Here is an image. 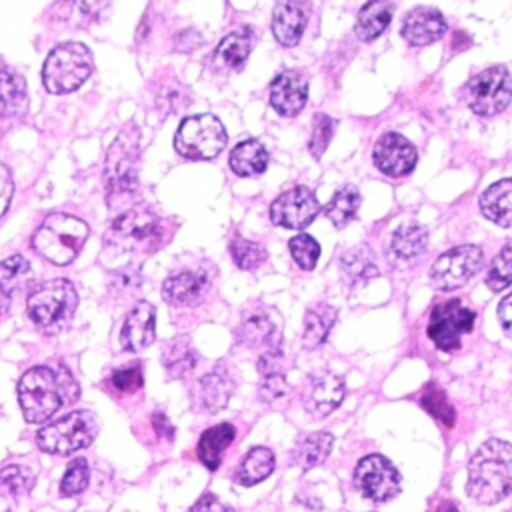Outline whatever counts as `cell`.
Wrapping results in <instances>:
<instances>
[{"mask_svg": "<svg viewBox=\"0 0 512 512\" xmlns=\"http://www.w3.org/2000/svg\"><path fill=\"white\" fill-rule=\"evenodd\" d=\"M88 478H90V470H88V462L84 458H76L68 464L62 482H60V492L64 496H74L78 492H82L88 486Z\"/></svg>", "mask_w": 512, "mask_h": 512, "instance_id": "41", "label": "cell"}, {"mask_svg": "<svg viewBox=\"0 0 512 512\" xmlns=\"http://www.w3.org/2000/svg\"><path fill=\"white\" fill-rule=\"evenodd\" d=\"M288 390V384H286V378L282 372H276V374H266L262 376V382H260V388H258V394L264 402H274L278 398H282Z\"/></svg>", "mask_w": 512, "mask_h": 512, "instance_id": "47", "label": "cell"}, {"mask_svg": "<svg viewBox=\"0 0 512 512\" xmlns=\"http://www.w3.org/2000/svg\"><path fill=\"white\" fill-rule=\"evenodd\" d=\"M422 406L428 410V414H432L434 418L442 420L446 426L454 424V408L446 400L444 392L438 390L434 384H430L426 388V392L422 394Z\"/></svg>", "mask_w": 512, "mask_h": 512, "instance_id": "42", "label": "cell"}, {"mask_svg": "<svg viewBox=\"0 0 512 512\" xmlns=\"http://www.w3.org/2000/svg\"><path fill=\"white\" fill-rule=\"evenodd\" d=\"M306 26V12L300 4L280 2L272 12V32L282 46H296Z\"/></svg>", "mask_w": 512, "mask_h": 512, "instance_id": "21", "label": "cell"}, {"mask_svg": "<svg viewBox=\"0 0 512 512\" xmlns=\"http://www.w3.org/2000/svg\"><path fill=\"white\" fill-rule=\"evenodd\" d=\"M92 52L80 42L58 44L44 60L42 82L52 94H66L80 88L92 74Z\"/></svg>", "mask_w": 512, "mask_h": 512, "instance_id": "6", "label": "cell"}, {"mask_svg": "<svg viewBox=\"0 0 512 512\" xmlns=\"http://www.w3.org/2000/svg\"><path fill=\"white\" fill-rule=\"evenodd\" d=\"M394 12V4L392 2H368L360 8L356 24H354V32L360 40L370 42L376 36H380L384 32V28L390 24Z\"/></svg>", "mask_w": 512, "mask_h": 512, "instance_id": "30", "label": "cell"}, {"mask_svg": "<svg viewBox=\"0 0 512 512\" xmlns=\"http://www.w3.org/2000/svg\"><path fill=\"white\" fill-rule=\"evenodd\" d=\"M88 238V226L84 220L54 212L48 214L32 236V248L50 260L52 264H70L82 250Z\"/></svg>", "mask_w": 512, "mask_h": 512, "instance_id": "4", "label": "cell"}, {"mask_svg": "<svg viewBox=\"0 0 512 512\" xmlns=\"http://www.w3.org/2000/svg\"><path fill=\"white\" fill-rule=\"evenodd\" d=\"M272 332H274V328H272L270 320H266L262 316H252L238 328V340L242 344L256 346V344H264L272 336Z\"/></svg>", "mask_w": 512, "mask_h": 512, "instance_id": "44", "label": "cell"}, {"mask_svg": "<svg viewBox=\"0 0 512 512\" xmlns=\"http://www.w3.org/2000/svg\"><path fill=\"white\" fill-rule=\"evenodd\" d=\"M198 362L196 350L188 338H174L162 350V364L170 378H184Z\"/></svg>", "mask_w": 512, "mask_h": 512, "instance_id": "34", "label": "cell"}, {"mask_svg": "<svg viewBox=\"0 0 512 512\" xmlns=\"http://www.w3.org/2000/svg\"><path fill=\"white\" fill-rule=\"evenodd\" d=\"M308 98V80L298 70L278 74L270 84V104L282 116L298 114Z\"/></svg>", "mask_w": 512, "mask_h": 512, "instance_id": "16", "label": "cell"}, {"mask_svg": "<svg viewBox=\"0 0 512 512\" xmlns=\"http://www.w3.org/2000/svg\"><path fill=\"white\" fill-rule=\"evenodd\" d=\"M466 492L478 504H496L512 492V444L490 438L470 458Z\"/></svg>", "mask_w": 512, "mask_h": 512, "instance_id": "3", "label": "cell"}, {"mask_svg": "<svg viewBox=\"0 0 512 512\" xmlns=\"http://www.w3.org/2000/svg\"><path fill=\"white\" fill-rule=\"evenodd\" d=\"M76 306L78 292L74 284L64 278L44 282L28 296V316L46 330L64 326L74 316Z\"/></svg>", "mask_w": 512, "mask_h": 512, "instance_id": "7", "label": "cell"}, {"mask_svg": "<svg viewBox=\"0 0 512 512\" xmlns=\"http://www.w3.org/2000/svg\"><path fill=\"white\" fill-rule=\"evenodd\" d=\"M226 144V130L212 114L188 116L180 122L174 148L180 156L192 160H210L222 152Z\"/></svg>", "mask_w": 512, "mask_h": 512, "instance_id": "9", "label": "cell"}, {"mask_svg": "<svg viewBox=\"0 0 512 512\" xmlns=\"http://www.w3.org/2000/svg\"><path fill=\"white\" fill-rule=\"evenodd\" d=\"M154 336H156V308L150 302L140 300L128 312L126 322L122 326V332H120L122 348L130 352H140L154 342Z\"/></svg>", "mask_w": 512, "mask_h": 512, "instance_id": "17", "label": "cell"}, {"mask_svg": "<svg viewBox=\"0 0 512 512\" xmlns=\"http://www.w3.org/2000/svg\"><path fill=\"white\" fill-rule=\"evenodd\" d=\"M80 390L72 374L60 366H34L18 382V400L28 422L40 424L54 416L62 406L72 404Z\"/></svg>", "mask_w": 512, "mask_h": 512, "instance_id": "1", "label": "cell"}, {"mask_svg": "<svg viewBox=\"0 0 512 512\" xmlns=\"http://www.w3.org/2000/svg\"><path fill=\"white\" fill-rule=\"evenodd\" d=\"M498 318L502 324V330L506 332V336L512 338V294L504 296V300L498 306Z\"/></svg>", "mask_w": 512, "mask_h": 512, "instance_id": "50", "label": "cell"}, {"mask_svg": "<svg viewBox=\"0 0 512 512\" xmlns=\"http://www.w3.org/2000/svg\"><path fill=\"white\" fill-rule=\"evenodd\" d=\"M228 164L236 176H258L268 166V152L258 140H242L232 148Z\"/></svg>", "mask_w": 512, "mask_h": 512, "instance_id": "27", "label": "cell"}, {"mask_svg": "<svg viewBox=\"0 0 512 512\" xmlns=\"http://www.w3.org/2000/svg\"><path fill=\"white\" fill-rule=\"evenodd\" d=\"M144 384V374H142V368L138 364L134 366H124V368H118L114 374H112V386L120 392H126V394H132L136 390H140Z\"/></svg>", "mask_w": 512, "mask_h": 512, "instance_id": "45", "label": "cell"}, {"mask_svg": "<svg viewBox=\"0 0 512 512\" xmlns=\"http://www.w3.org/2000/svg\"><path fill=\"white\" fill-rule=\"evenodd\" d=\"M208 284L210 280L206 272L182 270L164 280L162 298L172 306H194L202 300Z\"/></svg>", "mask_w": 512, "mask_h": 512, "instance_id": "20", "label": "cell"}, {"mask_svg": "<svg viewBox=\"0 0 512 512\" xmlns=\"http://www.w3.org/2000/svg\"><path fill=\"white\" fill-rule=\"evenodd\" d=\"M140 270L136 264L132 266H124L120 270H116L112 274V282H110V292L114 294H130L134 290H138L140 286Z\"/></svg>", "mask_w": 512, "mask_h": 512, "instance_id": "46", "label": "cell"}, {"mask_svg": "<svg viewBox=\"0 0 512 512\" xmlns=\"http://www.w3.org/2000/svg\"><path fill=\"white\" fill-rule=\"evenodd\" d=\"M428 242V232L418 222H404L400 224L392 238H390V256L398 262H410L416 260L424 250Z\"/></svg>", "mask_w": 512, "mask_h": 512, "instance_id": "23", "label": "cell"}, {"mask_svg": "<svg viewBox=\"0 0 512 512\" xmlns=\"http://www.w3.org/2000/svg\"><path fill=\"white\" fill-rule=\"evenodd\" d=\"M354 484L364 498L372 502H388L400 492V474L388 458L368 454L354 470Z\"/></svg>", "mask_w": 512, "mask_h": 512, "instance_id": "13", "label": "cell"}, {"mask_svg": "<svg viewBox=\"0 0 512 512\" xmlns=\"http://www.w3.org/2000/svg\"><path fill=\"white\" fill-rule=\"evenodd\" d=\"M332 444H334V438L330 432H324V430L312 432L298 440L292 456L302 470H310L314 466H320L328 458Z\"/></svg>", "mask_w": 512, "mask_h": 512, "instance_id": "33", "label": "cell"}, {"mask_svg": "<svg viewBox=\"0 0 512 512\" xmlns=\"http://www.w3.org/2000/svg\"><path fill=\"white\" fill-rule=\"evenodd\" d=\"M12 192H14L12 174H10L8 166L0 160V218H2L4 212L8 210V204H10V200H12Z\"/></svg>", "mask_w": 512, "mask_h": 512, "instance_id": "48", "label": "cell"}, {"mask_svg": "<svg viewBox=\"0 0 512 512\" xmlns=\"http://www.w3.org/2000/svg\"><path fill=\"white\" fill-rule=\"evenodd\" d=\"M290 254L294 258V262L304 268V270H312L318 262L320 256V244L310 236V234H296L290 242H288Z\"/></svg>", "mask_w": 512, "mask_h": 512, "instance_id": "40", "label": "cell"}, {"mask_svg": "<svg viewBox=\"0 0 512 512\" xmlns=\"http://www.w3.org/2000/svg\"><path fill=\"white\" fill-rule=\"evenodd\" d=\"M482 250L474 244L456 246L448 252H444L430 270L432 284L438 290L450 292L460 286H464L482 266Z\"/></svg>", "mask_w": 512, "mask_h": 512, "instance_id": "11", "label": "cell"}, {"mask_svg": "<svg viewBox=\"0 0 512 512\" xmlns=\"http://www.w3.org/2000/svg\"><path fill=\"white\" fill-rule=\"evenodd\" d=\"M436 512H458V506H456L454 502H450V500H442V502L438 504Z\"/></svg>", "mask_w": 512, "mask_h": 512, "instance_id": "52", "label": "cell"}, {"mask_svg": "<svg viewBox=\"0 0 512 512\" xmlns=\"http://www.w3.org/2000/svg\"><path fill=\"white\" fill-rule=\"evenodd\" d=\"M336 316H338L336 308L326 302H318L312 308H308V312L304 316V330H302L304 346L306 348L320 346L328 338V334L336 322Z\"/></svg>", "mask_w": 512, "mask_h": 512, "instance_id": "31", "label": "cell"}, {"mask_svg": "<svg viewBox=\"0 0 512 512\" xmlns=\"http://www.w3.org/2000/svg\"><path fill=\"white\" fill-rule=\"evenodd\" d=\"M152 426H154L158 436L168 438V440L174 438V426L170 424V420H168V416L164 412H154L152 414Z\"/></svg>", "mask_w": 512, "mask_h": 512, "instance_id": "51", "label": "cell"}, {"mask_svg": "<svg viewBox=\"0 0 512 512\" xmlns=\"http://www.w3.org/2000/svg\"><path fill=\"white\" fill-rule=\"evenodd\" d=\"M172 234V226L156 212L144 206H134L122 212L104 234V254L146 256L160 250Z\"/></svg>", "mask_w": 512, "mask_h": 512, "instance_id": "2", "label": "cell"}, {"mask_svg": "<svg viewBox=\"0 0 512 512\" xmlns=\"http://www.w3.org/2000/svg\"><path fill=\"white\" fill-rule=\"evenodd\" d=\"M274 470V454L264 446H254L238 464L234 480L242 486H254L268 478Z\"/></svg>", "mask_w": 512, "mask_h": 512, "instance_id": "32", "label": "cell"}, {"mask_svg": "<svg viewBox=\"0 0 512 512\" xmlns=\"http://www.w3.org/2000/svg\"><path fill=\"white\" fill-rule=\"evenodd\" d=\"M344 398V382L336 374L314 376L304 392V408L316 418L328 416Z\"/></svg>", "mask_w": 512, "mask_h": 512, "instance_id": "18", "label": "cell"}, {"mask_svg": "<svg viewBox=\"0 0 512 512\" xmlns=\"http://www.w3.org/2000/svg\"><path fill=\"white\" fill-rule=\"evenodd\" d=\"M446 32V20L440 14V10L430 8V6H420L414 8L404 24H402V36L412 44V46H426L436 40H440Z\"/></svg>", "mask_w": 512, "mask_h": 512, "instance_id": "19", "label": "cell"}, {"mask_svg": "<svg viewBox=\"0 0 512 512\" xmlns=\"http://www.w3.org/2000/svg\"><path fill=\"white\" fill-rule=\"evenodd\" d=\"M482 214L498 226H512V178L498 180L480 196Z\"/></svg>", "mask_w": 512, "mask_h": 512, "instance_id": "22", "label": "cell"}, {"mask_svg": "<svg viewBox=\"0 0 512 512\" xmlns=\"http://www.w3.org/2000/svg\"><path fill=\"white\" fill-rule=\"evenodd\" d=\"M232 390H234V384H232L228 372H224L220 368H214L212 372L204 374L198 380L196 396H198V402L202 404L204 410L218 412L228 404V398H230Z\"/></svg>", "mask_w": 512, "mask_h": 512, "instance_id": "24", "label": "cell"}, {"mask_svg": "<svg viewBox=\"0 0 512 512\" xmlns=\"http://www.w3.org/2000/svg\"><path fill=\"white\" fill-rule=\"evenodd\" d=\"M474 318L476 314L460 300H448L434 306L426 332L440 350L452 352L460 348V336L472 330Z\"/></svg>", "mask_w": 512, "mask_h": 512, "instance_id": "12", "label": "cell"}, {"mask_svg": "<svg viewBox=\"0 0 512 512\" xmlns=\"http://www.w3.org/2000/svg\"><path fill=\"white\" fill-rule=\"evenodd\" d=\"M342 270L350 282H364L368 278L378 276V266L374 262V254L368 246H354L342 256Z\"/></svg>", "mask_w": 512, "mask_h": 512, "instance_id": "36", "label": "cell"}, {"mask_svg": "<svg viewBox=\"0 0 512 512\" xmlns=\"http://www.w3.org/2000/svg\"><path fill=\"white\" fill-rule=\"evenodd\" d=\"M252 44H254V38H252L250 30L242 28V30L230 32L218 44V48L214 52V64L218 68H226V70L240 68L246 62V58L252 50Z\"/></svg>", "mask_w": 512, "mask_h": 512, "instance_id": "28", "label": "cell"}, {"mask_svg": "<svg viewBox=\"0 0 512 512\" xmlns=\"http://www.w3.org/2000/svg\"><path fill=\"white\" fill-rule=\"evenodd\" d=\"M512 284V240H508L490 262L486 274V286L494 292L504 290Z\"/></svg>", "mask_w": 512, "mask_h": 512, "instance_id": "37", "label": "cell"}, {"mask_svg": "<svg viewBox=\"0 0 512 512\" xmlns=\"http://www.w3.org/2000/svg\"><path fill=\"white\" fill-rule=\"evenodd\" d=\"M334 118H330L328 114H322L318 112L314 116V126H312V136H310V142H308V148L312 152L314 158H320L334 134Z\"/></svg>", "mask_w": 512, "mask_h": 512, "instance_id": "43", "label": "cell"}, {"mask_svg": "<svg viewBox=\"0 0 512 512\" xmlns=\"http://www.w3.org/2000/svg\"><path fill=\"white\" fill-rule=\"evenodd\" d=\"M96 432V416L88 410H76L44 426L36 434V444L44 452L68 456L90 446Z\"/></svg>", "mask_w": 512, "mask_h": 512, "instance_id": "8", "label": "cell"}, {"mask_svg": "<svg viewBox=\"0 0 512 512\" xmlns=\"http://www.w3.org/2000/svg\"><path fill=\"white\" fill-rule=\"evenodd\" d=\"M140 168V130L134 122L126 124L106 150L104 184L108 202L128 196L136 190Z\"/></svg>", "mask_w": 512, "mask_h": 512, "instance_id": "5", "label": "cell"}, {"mask_svg": "<svg viewBox=\"0 0 512 512\" xmlns=\"http://www.w3.org/2000/svg\"><path fill=\"white\" fill-rule=\"evenodd\" d=\"M190 512H232L226 504H222L214 494H204L200 500L190 508Z\"/></svg>", "mask_w": 512, "mask_h": 512, "instance_id": "49", "label": "cell"}, {"mask_svg": "<svg viewBox=\"0 0 512 512\" xmlns=\"http://www.w3.org/2000/svg\"><path fill=\"white\" fill-rule=\"evenodd\" d=\"M28 108L26 82L0 64V118L22 116Z\"/></svg>", "mask_w": 512, "mask_h": 512, "instance_id": "26", "label": "cell"}, {"mask_svg": "<svg viewBox=\"0 0 512 512\" xmlns=\"http://www.w3.org/2000/svg\"><path fill=\"white\" fill-rule=\"evenodd\" d=\"M374 164L378 170H382L388 176H404L408 174L416 164V148L410 140H406L402 134L388 132L384 134L372 152Z\"/></svg>", "mask_w": 512, "mask_h": 512, "instance_id": "15", "label": "cell"}, {"mask_svg": "<svg viewBox=\"0 0 512 512\" xmlns=\"http://www.w3.org/2000/svg\"><path fill=\"white\" fill-rule=\"evenodd\" d=\"M34 484V474L30 468L20 464H8L0 470V494L20 496L26 494Z\"/></svg>", "mask_w": 512, "mask_h": 512, "instance_id": "38", "label": "cell"}, {"mask_svg": "<svg viewBox=\"0 0 512 512\" xmlns=\"http://www.w3.org/2000/svg\"><path fill=\"white\" fill-rule=\"evenodd\" d=\"M464 100L478 116H494L512 100V76L504 66H490L464 86Z\"/></svg>", "mask_w": 512, "mask_h": 512, "instance_id": "10", "label": "cell"}, {"mask_svg": "<svg viewBox=\"0 0 512 512\" xmlns=\"http://www.w3.org/2000/svg\"><path fill=\"white\" fill-rule=\"evenodd\" d=\"M230 252L236 266L242 270H254L266 260V248L242 236H234V240L230 242Z\"/></svg>", "mask_w": 512, "mask_h": 512, "instance_id": "39", "label": "cell"}, {"mask_svg": "<svg viewBox=\"0 0 512 512\" xmlns=\"http://www.w3.org/2000/svg\"><path fill=\"white\" fill-rule=\"evenodd\" d=\"M318 212V198L306 186H296L282 192L270 206L272 222L292 230L306 228L318 216Z\"/></svg>", "mask_w": 512, "mask_h": 512, "instance_id": "14", "label": "cell"}, {"mask_svg": "<svg viewBox=\"0 0 512 512\" xmlns=\"http://www.w3.org/2000/svg\"><path fill=\"white\" fill-rule=\"evenodd\" d=\"M28 276L30 262L24 256L14 254L0 262V316L8 312L12 298L26 284Z\"/></svg>", "mask_w": 512, "mask_h": 512, "instance_id": "25", "label": "cell"}, {"mask_svg": "<svg viewBox=\"0 0 512 512\" xmlns=\"http://www.w3.org/2000/svg\"><path fill=\"white\" fill-rule=\"evenodd\" d=\"M358 208H360V192L356 186L348 184V186H342L332 196V200L326 206V216L336 228H342L356 216Z\"/></svg>", "mask_w": 512, "mask_h": 512, "instance_id": "35", "label": "cell"}, {"mask_svg": "<svg viewBox=\"0 0 512 512\" xmlns=\"http://www.w3.org/2000/svg\"><path fill=\"white\" fill-rule=\"evenodd\" d=\"M234 436H236V430L228 422L208 428L198 440V458L202 460V464L210 470H216L220 466L224 450L230 446Z\"/></svg>", "mask_w": 512, "mask_h": 512, "instance_id": "29", "label": "cell"}]
</instances>
